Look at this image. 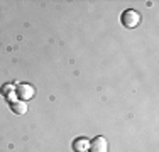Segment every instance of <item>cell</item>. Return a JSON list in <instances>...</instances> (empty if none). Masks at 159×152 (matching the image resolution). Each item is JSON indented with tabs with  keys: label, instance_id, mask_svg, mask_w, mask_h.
Masks as SVG:
<instances>
[{
	"label": "cell",
	"instance_id": "5",
	"mask_svg": "<svg viewBox=\"0 0 159 152\" xmlns=\"http://www.w3.org/2000/svg\"><path fill=\"white\" fill-rule=\"evenodd\" d=\"M88 147V142H86L85 139H76L73 142V149H75V152H83Z\"/></svg>",
	"mask_w": 159,
	"mask_h": 152
},
{
	"label": "cell",
	"instance_id": "2",
	"mask_svg": "<svg viewBox=\"0 0 159 152\" xmlns=\"http://www.w3.org/2000/svg\"><path fill=\"white\" fill-rule=\"evenodd\" d=\"M88 149L90 152H108V142L105 137L98 135L88 144Z\"/></svg>",
	"mask_w": 159,
	"mask_h": 152
},
{
	"label": "cell",
	"instance_id": "3",
	"mask_svg": "<svg viewBox=\"0 0 159 152\" xmlns=\"http://www.w3.org/2000/svg\"><path fill=\"white\" fill-rule=\"evenodd\" d=\"M16 95H17V98H20V101H25V100H31V98H34L36 90H34L31 85H27V83H22V85L17 86Z\"/></svg>",
	"mask_w": 159,
	"mask_h": 152
},
{
	"label": "cell",
	"instance_id": "4",
	"mask_svg": "<svg viewBox=\"0 0 159 152\" xmlns=\"http://www.w3.org/2000/svg\"><path fill=\"white\" fill-rule=\"evenodd\" d=\"M10 108H12V112L16 113V115H24V113L27 112V105H25V101H19V100L10 101Z\"/></svg>",
	"mask_w": 159,
	"mask_h": 152
},
{
	"label": "cell",
	"instance_id": "1",
	"mask_svg": "<svg viewBox=\"0 0 159 152\" xmlns=\"http://www.w3.org/2000/svg\"><path fill=\"white\" fill-rule=\"evenodd\" d=\"M120 22H122V25L125 29H135L139 24H141V14H139L137 10H134V9H129L122 14Z\"/></svg>",
	"mask_w": 159,
	"mask_h": 152
},
{
	"label": "cell",
	"instance_id": "6",
	"mask_svg": "<svg viewBox=\"0 0 159 152\" xmlns=\"http://www.w3.org/2000/svg\"><path fill=\"white\" fill-rule=\"evenodd\" d=\"M2 93L7 96V100H9V101H12V98L17 96V95L14 93V86H10V85H5V86H3V88H2Z\"/></svg>",
	"mask_w": 159,
	"mask_h": 152
}]
</instances>
